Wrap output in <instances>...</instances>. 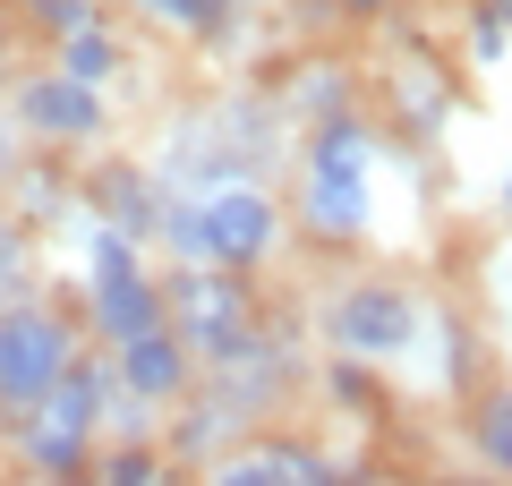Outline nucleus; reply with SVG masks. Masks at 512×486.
<instances>
[{
  "mask_svg": "<svg viewBox=\"0 0 512 486\" xmlns=\"http://www.w3.org/2000/svg\"><path fill=\"white\" fill-rule=\"evenodd\" d=\"M376 180H384V128L367 111L299 128V145H291V231H299V248H325V256L367 248L376 239Z\"/></svg>",
  "mask_w": 512,
  "mask_h": 486,
  "instance_id": "f257e3e1",
  "label": "nucleus"
},
{
  "mask_svg": "<svg viewBox=\"0 0 512 486\" xmlns=\"http://www.w3.org/2000/svg\"><path fill=\"white\" fill-rule=\"evenodd\" d=\"M111 350H77V367L35 401V410L0 418V452H9V478H69V469H94L103 452V401H111Z\"/></svg>",
  "mask_w": 512,
  "mask_h": 486,
  "instance_id": "f03ea898",
  "label": "nucleus"
},
{
  "mask_svg": "<svg viewBox=\"0 0 512 486\" xmlns=\"http://www.w3.org/2000/svg\"><path fill=\"white\" fill-rule=\"evenodd\" d=\"M419 324H427V290L402 273H342L316 307V333H325L333 359H367L384 376L419 350Z\"/></svg>",
  "mask_w": 512,
  "mask_h": 486,
  "instance_id": "7ed1b4c3",
  "label": "nucleus"
},
{
  "mask_svg": "<svg viewBox=\"0 0 512 486\" xmlns=\"http://www.w3.org/2000/svg\"><path fill=\"white\" fill-rule=\"evenodd\" d=\"M77 350H86V324H77L69 290L43 282V290H26V299H9L0 307V418L35 410V401L77 367Z\"/></svg>",
  "mask_w": 512,
  "mask_h": 486,
  "instance_id": "20e7f679",
  "label": "nucleus"
},
{
  "mask_svg": "<svg viewBox=\"0 0 512 486\" xmlns=\"http://www.w3.org/2000/svg\"><path fill=\"white\" fill-rule=\"evenodd\" d=\"M0 111H9V128H18L35 154H103L111 145V94L86 86V77H69L60 60H26V69H9V86H0Z\"/></svg>",
  "mask_w": 512,
  "mask_h": 486,
  "instance_id": "39448f33",
  "label": "nucleus"
},
{
  "mask_svg": "<svg viewBox=\"0 0 512 486\" xmlns=\"http://www.w3.org/2000/svg\"><path fill=\"white\" fill-rule=\"evenodd\" d=\"M163 290H171V333L197 350V367H231L239 350H256V333H265V290H256V273L163 265Z\"/></svg>",
  "mask_w": 512,
  "mask_h": 486,
  "instance_id": "423d86ee",
  "label": "nucleus"
},
{
  "mask_svg": "<svg viewBox=\"0 0 512 486\" xmlns=\"http://www.w3.org/2000/svg\"><path fill=\"white\" fill-rule=\"evenodd\" d=\"M197 222H205V265H231V273H265L282 265V248H291V197H282L274 180H214L197 188Z\"/></svg>",
  "mask_w": 512,
  "mask_h": 486,
  "instance_id": "0eeeda50",
  "label": "nucleus"
},
{
  "mask_svg": "<svg viewBox=\"0 0 512 486\" xmlns=\"http://www.w3.org/2000/svg\"><path fill=\"white\" fill-rule=\"evenodd\" d=\"M69 299H77V324H86L94 350H120V342H137V333H154V324H171V290H163V265H154V256L77 265Z\"/></svg>",
  "mask_w": 512,
  "mask_h": 486,
  "instance_id": "6e6552de",
  "label": "nucleus"
},
{
  "mask_svg": "<svg viewBox=\"0 0 512 486\" xmlns=\"http://www.w3.org/2000/svg\"><path fill=\"white\" fill-rule=\"evenodd\" d=\"M111 376H120V393H137V401H154V410H180L188 393H197V350L171 333V324H154V333H137V342H120L111 350Z\"/></svg>",
  "mask_w": 512,
  "mask_h": 486,
  "instance_id": "1a4fd4ad",
  "label": "nucleus"
},
{
  "mask_svg": "<svg viewBox=\"0 0 512 486\" xmlns=\"http://www.w3.org/2000/svg\"><path fill=\"white\" fill-rule=\"evenodd\" d=\"M410 384L419 393H444V401H470L478 384V324L470 316H444V307H427V324H419V350H410Z\"/></svg>",
  "mask_w": 512,
  "mask_h": 486,
  "instance_id": "9d476101",
  "label": "nucleus"
},
{
  "mask_svg": "<svg viewBox=\"0 0 512 486\" xmlns=\"http://www.w3.org/2000/svg\"><path fill=\"white\" fill-rule=\"evenodd\" d=\"M274 103H282V120H291V128H325V120H342V111H367V86H359V69H350V60L308 52V60H291V69H282Z\"/></svg>",
  "mask_w": 512,
  "mask_h": 486,
  "instance_id": "9b49d317",
  "label": "nucleus"
},
{
  "mask_svg": "<svg viewBox=\"0 0 512 486\" xmlns=\"http://www.w3.org/2000/svg\"><path fill=\"white\" fill-rule=\"evenodd\" d=\"M86 214L120 222L128 239H146V248H154V222H163V180H154V162L103 154V162L86 171Z\"/></svg>",
  "mask_w": 512,
  "mask_h": 486,
  "instance_id": "f8f14e48",
  "label": "nucleus"
},
{
  "mask_svg": "<svg viewBox=\"0 0 512 486\" xmlns=\"http://www.w3.org/2000/svg\"><path fill=\"white\" fill-rule=\"evenodd\" d=\"M0 197H9V214H18L26 231H52V222H77V205H86V180L69 171V154H35V145H26Z\"/></svg>",
  "mask_w": 512,
  "mask_h": 486,
  "instance_id": "ddd939ff",
  "label": "nucleus"
},
{
  "mask_svg": "<svg viewBox=\"0 0 512 486\" xmlns=\"http://www.w3.org/2000/svg\"><path fill=\"white\" fill-rule=\"evenodd\" d=\"M120 9L171 43H197V52H231L248 35V0H120Z\"/></svg>",
  "mask_w": 512,
  "mask_h": 486,
  "instance_id": "4468645a",
  "label": "nucleus"
},
{
  "mask_svg": "<svg viewBox=\"0 0 512 486\" xmlns=\"http://www.w3.org/2000/svg\"><path fill=\"white\" fill-rule=\"evenodd\" d=\"M43 60H60L69 77H86V86H103V94H111V86H120L128 69H137V43H128V26H120V18L103 9V18L69 26L60 43H43Z\"/></svg>",
  "mask_w": 512,
  "mask_h": 486,
  "instance_id": "2eb2a0df",
  "label": "nucleus"
},
{
  "mask_svg": "<svg viewBox=\"0 0 512 486\" xmlns=\"http://www.w3.org/2000/svg\"><path fill=\"white\" fill-rule=\"evenodd\" d=\"M384 103H393V128L402 137H444V120H453V77L436 60H402V69H384Z\"/></svg>",
  "mask_w": 512,
  "mask_h": 486,
  "instance_id": "dca6fc26",
  "label": "nucleus"
},
{
  "mask_svg": "<svg viewBox=\"0 0 512 486\" xmlns=\"http://www.w3.org/2000/svg\"><path fill=\"white\" fill-rule=\"evenodd\" d=\"M461 444L487 478H512V376H487L461 410Z\"/></svg>",
  "mask_w": 512,
  "mask_h": 486,
  "instance_id": "f3484780",
  "label": "nucleus"
},
{
  "mask_svg": "<svg viewBox=\"0 0 512 486\" xmlns=\"http://www.w3.org/2000/svg\"><path fill=\"white\" fill-rule=\"evenodd\" d=\"M316 401H333L350 427H384V418H393V384H384V367L333 359V350H325V367H316Z\"/></svg>",
  "mask_w": 512,
  "mask_h": 486,
  "instance_id": "a211bd4d",
  "label": "nucleus"
},
{
  "mask_svg": "<svg viewBox=\"0 0 512 486\" xmlns=\"http://www.w3.org/2000/svg\"><path fill=\"white\" fill-rule=\"evenodd\" d=\"M197 486H282V478H274V444H265V427H256L248 444L214 452V461L197 469Z\"/></svg>",
  "mask_w": 512,
  "mask_h": 486,
  "instance_id": "6ab92c4d",
  "label": "nucleus"
},
{
  "mask_svg": "<svg viewBox=\"0 0 512 486\" xmlns=\"http://www.w3.org/2000/svg\"><path fill=\"white\" fill-rule=\"evenodd\" d=\"M461 60H470V69H512V18L504 9L470 0V18H461Z\"/></svg>",
  "mask_w": 512,
  "mask_h": 486,
  "instance_id": "aec40b11",
  "label": "nucleus"
},
{
  "mask_svg": "<svg viewBox=\"0 0 512 486\" xmlns=\"http://www.w3.org/2000/svg\"><path fill=\"white\" fill-rule=\"evenodd\" d=\"M26 290H43V273H35V231L0 205V307L26 299Z\"/></svg>",
  "mask_w": 512,
  "mask_h": 486,
  "instance_id": "412c9836",
  "label": "nucleus"
},
{
  "mask_svg": "<svg viewBox=\"0 0 512 486\" xmlns=\"http://www.w3.org/2000/svg\"><path fill=\"white\" fill-rule=\"evenodd\" d=\"M163 469H180L171 444H103V452H94V478H103V486H154Z\"/></svg>",
  "mask_w": 512,
  "mask_h": 486,
  "instance_id": "4be33fe9",
  "label": "nucleus"
},
{
  "mask_svg": "<svg viewBox=\"0 0 512 486\" xmlns=\"http://www.w3.org/2000/svg\"><path fill=\"white\" fill-rule=\"evenodd\" d=\"M103 9H111V0H18V26H26V35H35V43H60V35H69V26L103 18Z\"/></svg>",
  "mask_w": 512,
  "mask_h": 486,
  "instance_id": "5701e85b",
  "label": "nucleus"
},
{
  "mask_svg": "<svg viewBox=\"0 0 512 486\" xmlns=\"http://www.w3.org/2000/svg\"><path fill=\"white\" fill-rule=\"evenodd\" d=\"M18 43H26V26H18V0H0V86H9V69H18Z\"/></svg>",
  "mask_w": 512,
  "mask_h": 486,
  "instance_id": "b1692460",
  "label": "nucleus"
},
{
  "mask_svg": "<svg viewBox=\"0 0 512 486\" xmlns=\"http://www.w3.org/2000/svg\"><path fill=\"white\" fill-rule=\"evenodd\" d=\"M18 154H26V137L9 128V111H0V188H9V171H18Z\"/></svg>",
  "mask_w": 512,
  "mask_h": 486,
  "instance_id": "393cba45",
  "label": "nucleus"
},
{
  "mask_svg": "<svg viewBox=\"0 0 512 486\" xmlns=\"http://www.w3.org/2000/svg\"><path fill=\"white\" fill-rule=\"evenodd\" d=\"M26 486H103L94 469H69V478H26Z\"/></svg>",
  "mask_w": 512,
  "mask_h": 486,
  "instance_id": "a878e982",
  "label": "nucleus"
},
{
  "mask_svg": "<svg viewBox=\"0 0 512 486\" xmlns=\"http://www.w3.org/2000/svg\"><path fill=\"white\" fill-rule=\"evenodd\" d=\"M495 205H504V222H512V171H504V180H495Z\"/></svg>",
  "mask_w": 512,
  "mask_h": 486,
  "instance_id": "bb28decb",
  "label": "nucleus"
},
{
  "mask_svg": "<svg viewBox=\"0 0 512 486\" xmlns=\"http://www.w3.org/2000/svg\"><path fill=\"white\" fill-rule=\"evenodd\" d=\"M376 486H453V478H376Z\"/></svg>",
  "mask_w": 512,
  "mask_h": 486,
  "instance_id": "cd10ccee",
  "label": "nucleus"
},
{
  "mask_svg": "<svg viewBox=\"0 0 512 486\" xmlns=\"http://www.w3.org/2000/svg\"><path fill=\"white\" fill-rule=\"evenodd\" d=\"M453 486H512V478H487V469H478V478H453Z\"/></svg>",
  "mask_w": 512,
  "mask_h": 486,
  "instance_id": "c85d7f7f",
  "label": "nucleus"
},
{
  "mask_svg": "<svg viewBox=\"0 0 512 486\" xmlns=\"http://www.w3.org/2000/svg\"><path fill=\"white\" fill-rule=\"evenodd\" d=\"M487 9H504V18H512V0H487Z\"/></svg>",
  "mask_w": 512,
  "mask_h": 486,
  "instance_id": "c756f323",
  "label": "nucleus"
},
{
  "mask_svg": "<svg viewBox=\"0 0 512 486\" xmlns=\"http://www.w3.org/2000/svg\"><path fill=\"white\" fill-rule=\"evenodd\" d=\"M0 478H9V452H0Z\"/></svg>",
  "mask_w": 512,
  "mask_h": 486,
  "instance_id": "7c9ffc66",
  "label": "nucleus"
}]
</instances>
